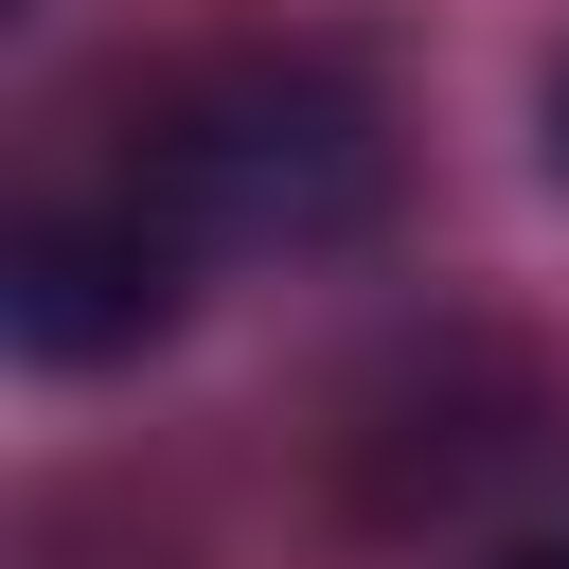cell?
Returning <instances> with one entry per match:
<instances>
[{
  "mask_svg": "<svg viewBox=\"0 0 569 569\" xmlns=\"http://www.w3.org/2000/svg\"><path fill=\"white\" fill-rule=\"evenodd\" d=\"M107 196L160 231L178 284H196V267H302V249L373 231L391 142H373V89H356V71H320V53H231V71L160 89V124L124 142Z\"/></svg>",
  "mask_w": 569,
  "mask_h": 569,
  "instance_id": "1",
  "label": "cell"
},
{
  "mask_svg": "<svg viewBox=\"0 0 569 569\" xmlns=\"http://www.w3.org/2000/svg\"><path fill=\"white\" fill-rule=\"evenodd\" d=\"M178 302H196V284L160 267V231H142L124 196H53V213L0 249V320H18V356H53V373H89V356H142Z\"/></svg>",
  "mask_w": 569,
  "mask_h": 569,
  "instance_id": "2",
  "label": "cell"
},
{
  "mask_svg": "<svg viewBox=\"0 0 569 569\" xmlns=\"http://www.w3.org/2000/svg\"><path fill=\"white\" fill-rule=\"evenodd\" d=\"M480 569H569V516H551V533H516V551H480Z\"/></svg>",
  "mask_w": 569,
  "mask_h": 569,
  "instance_id": "3",
  "label": "cell"
},
{
  "mask_svg": "<svg viewBox=\"0 0 569 569\" xmlns=\"http://www.w3.org/2000/svg\"><path fill=\"white\" fill-rule=\"evenodd\" d=\"M551 178H569V71H551Z\"/></svg>",
  "mask_w": 569,
  "mask_h": 569,
  "instance_id": "4",
  "label": "cell"
}]
</instances>
